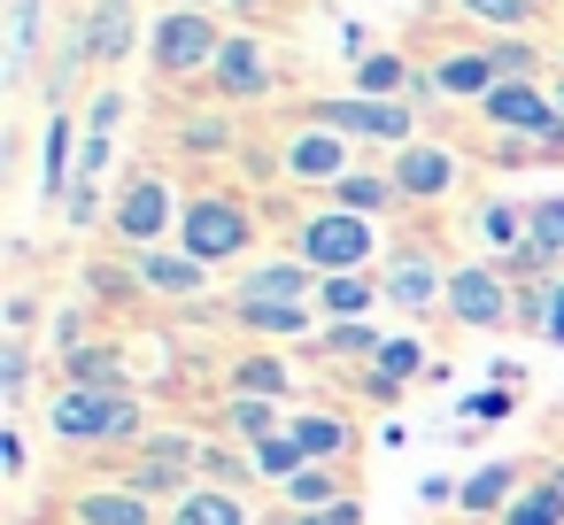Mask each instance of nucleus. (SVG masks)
Masks as SVG:
<instances>
[{"mask_svg":"<svg viewBox=\"0 0 564 525\" xmlns=\"http://www.w3.org/2000/svg\"><path fill=\"white\" fill-rule=\"evenodd\" d=\"M109 209H117V186L78 178V186H70V201H63V232H101V225H109Z\"/></svg>","mask_w":564,"mask_h":525,"instance_id":"obj_38","label":"nucleus"},{"mask_svg":"<svg viewBox=\"0 0 564 525\" xmlns=\"http://www.w3.org/2000/svg\"><path fill=\"white\" fill-rule=\"evenodd\" d=\"M549 348H564V278H556V302H549V332H541Z\"/></svg>","mask_w":564,"mask_h":525,"instance_id":"obj_51","label":"nucleus"},{"mask_svg":"<svg viewBox=\"0 0 564 525\" xmlns=\"http://www.w3.org/2000/svg\"><path fill=\"white\" fill-rule=\"evenodd\" d=\"M286 255H302L317 278H348V271H379L371 255H387V248H379V225L371 217H348V209L317 201L310 217H294V248Z\"/></svg>","mask_w":564,"mask_h":525,"instance_id":"obj_3","label":"nucleus"},{"mask_svg":"<svg viewBox=\"0 0 564 525\" xmlns=\"http://www.w3.org/2000/svg\"><path fill=\"white\" fill-rule=\"evenodd\" d=\"M171 525H256V517H248V494H225V486H194L186 502H171Z\"/></svg>","mask_w":564,"mask_h":525,"instance_id":"obj_34","label":"nucleus"},{"mask_svg":"<svg viewBox=\"0 0 564 525\" xmlns=\"http://www.w3.org/2000/svg\"><path fill=\"white\" fill-rule=\"evenodd\" d=\"M317 286L325 278L302 255H263V263H248L232 278V302H302V309H317Z\"/></svg>","mask_w":564,"mask_h":525,"instance_id":"obj_14","label":"nucleus"},{"mask_svg":"<svg viewBox=\"0 0 564 525\" xmlns=\"http://www.w3.org/2000/svg\"><path fill=\"white\" fill-rule=\"evenodd\" d=\"M410 78H417V63H402L394 47H371V55L356 63L348 94H364V101H402V94H410Z\"/></svg>","mask_w":564,"mask_h":525,"instance_id":"obj_30","label":"nucleus"},{"mask_svg":"<svg viewBox=\"0 0 564 525\" xmlns=\"http://www.w3.org/2000/svg\"><path fill=\"white\" fill-rule=\"evenodd\" d=\"M86 40L94 70H124V55L140 47V0H86Z\"/></svg>","mask_w":564,"mask_h":525,"instance_id":"obj_18","label":"nucleus"},{"mask_svg":"<svg viewBox=\"0 0 564 525\" xmlns=\"http://www.w3.org/2000/svg\"><path fill=\"white\" fill-rule=\"evenodd\" d=\"M70 525H155V502L132 494L124 479H101V486L70 494Z\"/></svg>","mask_w":564,"mask_h":525,"instance_id":"obj_22","label":"nucleus"},{"mask_svg":"<svg viewBox=\"0 0 564 525\" xmlns=\"http://www.w3.org/2000/svg\"><path fill=\"white\" fill-rule=\"evenodd\" d=\"M279 502H286V517H317V510L348 502V479H340V463H302V471L279 486Z\"/></svg>","mask_w":564,"mask_h":525,"instance_id":"obj_29","label":"nucleus"},{"mask_svg":"<svg viewBox=\"0 0 564 525\" xmlns=\"http://www.w3.org/2000/svg\"><path fill=\"white\" fill-rule=\"evenodd\" d=\"M525 248H541V255L564 263V194H533L525 201Z\"/></svg>","mask_w":564,"mask_h":525,"instance_id":"obj_39","label":"nucleus"},{"mask_svg":"<svg viewBox=\"0 0 564 525\" xmlns=\"http://www.w3.org/2000/svg\"><path fill=\"white\" fill-rule=\"evenodd\" d=\"M86 317H94V309H78V302H70V309H55V325H47V332H55V348H63V356L94 348V325H86Z\"/></svg>","mask_w":564,"mask_h":525,"instance_id":"obj_45","label":"nucleus"},{"mask_svg":"<svg viewBox=\"0 0 564 525\" xmlns=\"http://www.w3.org/2000/svg\"><path fill=\"white\" fill-rule=\"evenodd\" d=\"M225 379H232V394H256V402H286V394H294V371H286L279 356H263V348H248Z\"/></svg>","mask_w":564,"mask_h":525,"instance_id":"obj_32","label":"nucleus"},{"mask_svg":"<svg viewBox=\"0 0 564 525\" xmlns=\"http://www.w3.org/2000/svg\"><path fill=\"white\" fill-rule=\"evenodd\" d=\"M109 171H117V140H101V132H86V147H78V178H94V186H109Z\"/></svg>","mask_w":564,"mask_h":525,"instance_id":"obj_47","label":"nucleus"},{"mask_svg":"<svg viewBox=\"0 0 564 525\" xmlns=\"http://www.w3.org/2000/svg\"><path fill=\"white\" fill-rule=\"evenodd\" d=\"M124 271H132V286L140 294H155V302H178V309H202V294H209V263H194L186 248H140V255H124Z\"/></svg>","mask_w":564,"mask_h":525,"instance_id":"obj_11","label":"nucleus"},{"mask_svg":"<svg viewBox=\"0 0 564 525\" xmlns=\"http://www.w3.org/2000/svg\"><path fill=\"white\" fill-rule=\"evenodd\" d=\"M63 386H94V394H140V386H132V363H124V348H117V340H94V348L63 356Z\"/></svg>","mask_w":564,"mask_h":525,"instance_id":"obj_24","label":"nucleus"},{"mask_svg":"<svg viewBox=\"0 0 564 525\" xmlns=\"http://www.w3.org/2000/svg\"><path fill=\"white\" fill-rule=\"evenodd\" d=\"M549 433H564V394H556V409H549Z\"/></svg>","mask_w":564,"mask_h":525,"instance_id":"obj_54","label":"nucleus"},{"mask_svg":"<svg viewBox=\"0 0 564 525\" xmlns=\"http://www.w3.org/2000/svg\"><path fill=\"white\" fill-rule=\"evenodd\" d=\"M325 201H333V209H348V217H371V225H387V217L402 209L394 178H387V171H364V163H356V171H348V178H340Z\"/></svg>","mask_w":564,"mask_h":525,"instance_id":"obj_27","label":"nucleus"},{"mask_svg":"<svg viewBox=\"0 0 564 525\" xmlns=\"http://www.w3.org/2000/svg\"><path fill=\"white\" fill-rule=\"evenodd\" d=\"M279 163H286L294 186H325V194L356 171V163H348V140H340V132H317V124H286V132H279Z\"/></svg>","mask_w":564,"mask_h":525,"instance_id":"obj_13","label":"nucleus"},{"mask_svg":"<svg viewBox=\"0 0 564 525\" xmlns=\"http://www.w3.org/2000/svg\"><path fill=\"white\" fill-rule=\"evenodd\" d=\"M387 178H394V194H402V209H441L456 186H464V155L441 140V132H425V140H410V147H394V163H387Z\"/></svg>","mask_w":564,"mask_h":525,"instance_id":"obj_9","label":"nucleus"},{"mask_svg":"<svg viewBox=\"0 0 564 525\" xmlns=\"http://www.w3.org/2000/svg\"><path fill=\"white\" fill-rule=\"evenodd\" d=\"M0 394H9V402H32V348H24V340H0Z\"/></svg>","mask_w":564,"mask_h":525,"instance_id":"obj_44","label":"nucleus"},{"mask_svg":"<svg viewBox=\"0 0 564 525\" xmlns=\"http://www.w3.org/2000/svg\"><path fill=\"white\" fill-rule=\"evenodd\" d=\"M533 9H541V17H549V9H556V0H533Z\"/></svg>","mask_w":564,"mask_h":525,"instance_id":"obj_56","label":"nucleus"},{"mask_svg":"<svg viewBox=\"0 0 564 525\" xmlns=\"http://www.w3.org/2000/svg\"><path fill=\"white\" fill-rule=\"evenodd\" d=\"M171 147H178L186 163H225V155H240L248 140L232 132L225 109H178V117H171Z\"/></svg>","mask_w":564,"mask_h":525,"instance_id":"obj_20","label":"nucleus"},{"mask_svg":"<svg viewBox=\"0 0 564 525\" xmlns=\"http://www.w3.org/2000/svg\"><path fill=\"white\" fill-rule=\"evenodd\" d=\"M410 379H425V340H417V332H387V348L371 356V371H364L356 386H364L379 409H394Z\"/></svg>","mask_w":564,"mask_h":525,"instance_id":"obj_17","label":"nucleus"},{"mask_svg":"<svg viewBox=\"0 0 564 525\" xmlns=\"http://www.w3.org/2000/svg\"><path fill=\"white\" fill-rule=\"evenodd\" d=\"M32 325H40V294H9V302H0V332H9V340H32Z\"/></svg>","mask_w":564,"mask_h":525,"instance_id":"obj_46","label":"nucleus"},{"mask_svg":"<svg viewBox=\"0 0 564 525\" xmlns=\"http://www.w3.org/2000/svg\"><path fill=\"white\" fill-rule=\"evenodd\" d=\"M40 40H47V0H9V47H0V86L9 94L40 86Z\"/></svg>","mask_w":564,"mask_h":525,"instance_id":"obj_15","label":"nucleus"},{"mask_svg":"<svg viewBox=\"0 0 564 525\" xmlns=\"http://www.w3.org/2000/svg\"><path fill=\"white\" fill-rule=\"evenodd\" d=\"M456 494H464V479H441V471L417 479V502H448V510H456Z\"/></svg>","mask_w":564,"mask_h":525,"instance_id":"obj_49","label":"nucleus"},{"mask_svg":"<svg viewBox=\"0 0 564 525\" xmlns=\"http://www.w3.org/2000/svg\"><path fill=\"white\" fill-rule=\"evenodd\" d=\"M47 433L63 448H140L155 425H148V402L140 394H94V386H55L47 394Z\"/></svg>","mask_w":564,"mask_h":525,"instance_id":"obj_1","label":"nucleus"},{"mask_svg":"<svg viewBox=\"0 0 564 525\" xmlns=\"http://www.w3.org/2000/svg\"><path fill=\"white\" fill-rule=\"evenodd\" d=\"M456 17H471L487 40H533V24H541L533 0H456Z\"/></svg>","mask_w":564,"mask_h":525,"instance_id":"obj_31","label":"nucleus"},{"mask_svg":"<svg viewBox=\"0 0 564 525\" xmlns=\"http://www.w3.org/2000/svg\"><path fill=\"white\" fill-rule=\"evenodd\" d=\"M132 117V94L109 78V86H94V101H86V132H101V140H117V124Z\"/></svg>","mask_w":564,"mask_h":525,"instance_id":"obj_42","label":"nucleus"},{"mask_svg":"<svg viewBox=\"0 0 564 525\" xmlns=\"http://www.w3.org/2000/svg\"><path fill=\"white\" fill-rule=\"evenodd\" d=\"M502 525H564V494H556V479L533 463V479L518 486V502L502 510Z\"/></svg>","mask_w":564,"mask_h":525,"instance_id":"obj_37","label":"nucleus"},{"mask_svg":"<svg viewBox=\"0 0 564 525\" xmlns=\"http://www.w3.org/2000/svg\"><path fill=\"white\" fill-rule=\"evenodd\" d=\"M202 486L248 494V486H256V456H248L240 440H202Z\"/></svg>","mask_w":564,"mask_h":525,"instance_id":"obj_36","label":"nucleus"},{"mask_svg":"<svg viewBox=\"0 0 564 525\" xmlns=\"http://www.w3.org/2000/svg\"><path fill=\"white\" fill-rule=\"evenodd\" d=\"M533 471H518V463H479V471H464V494H456V510L464 517H495L502 525V510L518 502V486H525Z\"/></svg>","mask_w":564,"mask_h":525,"instance_id":"obj_25","label":"nucleus"},{"mask_svg":"<svg viewBox=\"0 0 564 525\" xmlns=\"http://www.w3.org/2000/svg\"><path fill=\"white\" fill-rule=\"evenodd\" d=\"M471 240H479V255H487V263L518 255V248H525V201H510V194L471 201Z\"/></svg>","mask_w":564,"mask_h":525,"instance_id":"obj_23","label":"nucleus"},{"mask_svg":"<svg viewBox=\"0 0 564 525\" xmlns=\"http://www.w3.org/2000/svg\"><path fill=\"white\" fill-rule=\"evenodd\" d=\"M448 325H464V332H510L518 325V294H510V278L487 263V255H464L456 271H448V309H441Z\"/></svg>","mask_w":564,"mask_h":525,"instance_id":"obj_8","label":"nucleus"},{"mask_svg":"<svg viewBox=\"0 0 564 525\" xmlns=\"http://www.w3.org/2000/svg\"><path fill=\"white\" fill-rule=\"evenodd\" d=\"M371 302H387L379 271H348V278H325V286H317V317H325V325H364Z\"/></svg>","mask_w":564,"mask_h":525,"instance_id":"obj_28","label":"nucleus"},{"mask_svg":"<svg viewBox=\"0 0 564 525\" xmlns=\"http://www.w3.org/2000/svg\"><path fill=\"white\" fill-rule=\"evenodd\" d=\"M24 463H32V456H24V433L9 425V433H0V471H9V479H24Z\"/></svg>","mask_w":564,"mask_h":525,"instance_id":"obj_50","label":"nucleus"},{"mask_svg":"<svg viewBox=\"0 0 564 525\" xmlns=\"http://www.w3.org/2000/svg\"><path fill=\"white\" fill-rule=\"evenodd\" d=\"M256 240H263V217L240 201V194H225V186H194L186 194V209H178V248L194 255V263H209V271H225V263H256Z\"/></svg>","mask_w":564,"mask_h":525,"instance_id":"obj_2","label":"nucleus"},{"mask_svg":"<svg viewBox=\"0 0 564 525\" xmlns=\"http://www.w3.org/2000/svg\"><path fill=\"white\" fill-rule=\"evenodd\" d=\"M556 70H564V40H556Z\"/></svg>","mask_w":564,"mask_h":525,"instance_id":"obj_57","label":"nucleus"},{"mask_svg":"<svg viewBox=\"0 0 564 525\" xmlns=\"http://www.w3.org/2000/svg\"><path fill=\"white\" fill-rule=\"evenodd\" d=\"M448 271H456V263H441L425 240H394V248L379 255L387 309H402V317H433V309H448Z\"/></svg>","mask_w":564,"mask_h":525,"instance_id":"obj_7","label":"nucleus"},{"mask_svg":"<svg viewBox=\"0 0 564 525\" xmlns=\"http://www.w3.org/2000/svg\"><path fill=\"white\" fill-rule=\"evenodd\" d=\"M294 124H317V132H340V140H371V147L425 140V124H417L410 101H364V94H310Z\"/></svg>","mask_w":564,"mask_h":525,"instance_id":"obj_4","label":"nucleus"},{"mask_svg":"<svg viewBox=\"0 0 564 525\" xmlns=\"http://www.w3.org/2000/svg\"><path fill=\"white\" fill-rule=\"evenodd\" d=\"M487 63H495L502 86H510V78H518V86H541V70H549L533 40H487Z\"/></svg>","mask_w":564,"mask_h":525,"instance_id":"obj_40","label":"nucleus"},{"mask_svg":"<svg viewBox=\"0 0 564 525\" xmlns=\"http://www.w3.org/2000/svg\"><path fill=\"white\" fill-rule=\"evenodd\" d=\"M217 47H225V24H217V9H163V17L148 24V70H155L163 86L209 78Z\"/></svg>","mask_w":564,"mask_h":525,"instance_id":"obj_5","label":"nucleus"},{"mask_svg":"<svg viewBox=\"0 0 564 525\" xmlns=\"http://www.w3.org/2000/svg\"><path fill=\"white\" fill-rule=\"evenodd\" d=\"M86 78H94V40H86V9L63 24V40L47 47V63H40V101H47V117H70V101L86 94Z\"/></svg>","mask_w":564,"mask_h":525,"instance_id":"obj_12","label":"nucleus"},{"mask_svg":"<svg viewBox=\"0 0 564 525\" xmlns=\"http://www.w3.org/2000/svg\"><path fill=\"white\" fill-rule=\"evenodd\" d=\"M271 433H286L279 402H256V394H225V440H240V448H263Z\"/></svg>","mask_w":564,"mask_h":525,"instance_id":"obj_33","label":"nucleus"},{"mask_svg":"<svg viewBox=\"0 0 564 525\" xmlns=\"http://www.w3.org/2000/svg\"><path fill=\"white\" fill-rule=\"evenodd\" d=\"M171 9H225V0H171Z\"/></svg>","mask_w":564,"mask_h":525,"instance_id":"obj_55","label":"nucleus"},{"mask_svg":"<svg viewBox=\"0 0 564 525\" xmlns=\"http://www.w3.org/2000/svg\"><path fill=\"white\" fill-rule=\"evenodd\" d=\"M541 471H549V479H556V494H564V456H549V463H541Z\"/></svg>","mask_w":564,"mask_h":525,"instance_id":"obj_53","label":"nucleus"},{"mask_svg":"<svg viewBox=\"0 0 564 525\" xmlns=\"http://www.w3.org/2000/svg\"><path fill=\"white\" fill-rule=\"evenodd\" d=\"M510 409H518V386H479V394H464V402H456V417H464V425H502Z\"/></svg>","mask_w":564,"mask_h":525,"instance_id":"obj_43","label":"nucleus"},{"mask_svg":"<svg viewBox=\"0 0 564 525\" xmlns=\"http://www.w3.org/2000/svg\"><path fill=\"white\" fill-rule=\"evenodd\" d=\"M379 348H387V332H379L371 317H364V325H325V332L310 340V356H317V363H340V356H356L364 371H371V356H379Z\"/></svg>","mask_w":564,"mask_h":525,"instance_id":"obj_35","label":"nucleus"},{"mask_svg":"<svg viewBox=\"0 0 564 525\" xmlns=\"http://www.w3.org/2000/svg\"><path fill=\"white\" fill-rule=\"evenodd\" d=\"M178 209H186V194L163 178V171H124V186H117V209H109V232H117V248H163L171 232H178Z\"/></svg>","mask_w":564,"mask_h":525,"instance_id":"obj_6","label":"nucleus"},{"mask_svg":"<svg viewBox=\"0 0 564 525\" xmlns=\"http://www.w3.org/2000/svg\"><path fill=\"white\" fill-rule=\"evenodd\" d=\"M232 325L248 340H317L325 332V317L302 309V302H232Z\"/></svg>","mask_w":564,"mask_h":525,"instance_id":"obj_21","label":"nucleus"},{"mask_svg":"<svg viewBox=\"0 0 564 525\" xmlns=\"http://www.w3.org/2000/svg\"><path fill=\"white\" fill-rule=\"evenodd\" d=\"M279 525H364V502L348 494V502H333V510H317V517H279Z\"/></svg>","mask_w":564,"mask_h":525,"instance_id":"obj_48","label":"nucleus"},{"mask_svg":"<svg viewBox=\"0 0 564 525\" xmlns=\"http://www.w3.org/2000/svg\"><path fill=\"white\" fill-rule=\"evenodd\" d=\"M225 109H256V101H271L279 94V63H271V47H263V32H225V47H217V63H209V78H202Z\"/></svg>","mask_w":564,"mask_h":525,"instance_id":"obj_10","label":"nucleus"},{"mask_svg":"<svg viewBox=\"0 0 564 525\" xmlns=\"http://www.w3.org/2000/svg\"><path fill=\"white\" fill-rule=\"evenodd\" d=\"M425 78H433V94H441V101H471V109L502 86V78H495V63H487V47H448V55H433V63H425Z\"/></svg>","mask_w":564,"mask_h":525,"instance_id":"obj_19","label":"nucleus"},{"mask_svg":"<svg viewBox=\"0 0 564 525\" xmlns=\"http://www.w3.org/2000/svg\"><path fill=\"white\" fill-rule=\"evenodd\" d=\"M286 433L302 440V456H310V463H348V448H356V425H348L340 409H294V417H286Z\"/></svg>","mask_w":564,"mask_h":525,"instance_id":"obj_26","label":"nucleus"},{"mask_svg":"<svg viewBox=\"0 0 564 525\" xmlns=\"http://www.w3.org/2000/svg\"><path fill=\"white\" fill-rule=\"evenodd\" d=\"M78 147H86V117H47L40 124V201H70L78 186Z\"/></svg>","mask_w":564,"mask_h":525,"instance_id":"obj_16","label":"nucleus"},{"mask_svg":"<svg viewBox=\"0 0 564 525\" xmlns=\"http://www.w3.org/2000/svg\"><path fill=\"white\" fill-rule=\"evenodd\" d=\"M248 456H256V479H279V486H286V479H294V471L310 463L294 433H271V440H263V448H248Z\"/></svg>","mask_w":564,"mask_h":525,"instance_id":"obj_41","label":"nucleus"},{"mask_svg":"<svg viewBox=\"0 0 564 525\" xmlns=\"http://www.w3.org/2000/svg\"><path fill=\"white\" fill-rule=\"evenodd\" d=\"M263 9H271V0H225V17H240V32H248V24H256Z\"/></svg>","mask_w":564,"mask_h":525,"instance_id":"obj_52","label":"nucleus"}]
</instances>
